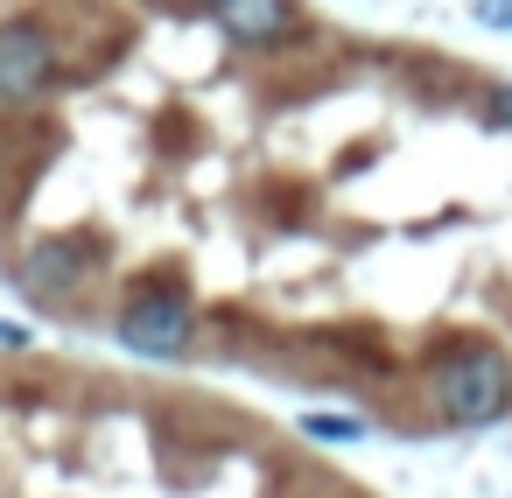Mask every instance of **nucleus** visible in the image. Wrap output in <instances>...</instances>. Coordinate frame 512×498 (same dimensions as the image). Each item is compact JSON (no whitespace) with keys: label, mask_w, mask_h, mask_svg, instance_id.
Here are the masks:
<instances>
[{"label":"nucleus","mask_w":512,"mask_h":498,"mask_svg":"<svg viewBox=\"0 0 512 498\" xmlns=\"http://www.w3.org/2000/svg\"><path fill=\"white\" fill-rule=\"evenodd\" d=\"M428 393H435V414L449 428H484L512 407V358L498 344H463L435 365Z\"/></svg>","instance_id":"nucleus-1"},{"label":"nucleus","mask_w":512,"mask_h":498,"mask_svg":"<svg viewBox=\"0 0 512 498\" xmlns=\"http://www.w3.org/2000/svg\"><path fill=\"white\" fill-rule=\"evenodd\" d=\"M190 330H197V309H190L183 288H141L120 309V344L141 351V358H183Z\"/></svg>","instance_id":"nucleus-2"},{"label":"nucleus","mask_w":512,"mask_h":498,"mask_svg":"<svg viewBox=\"0 0 512 498\" xmlns=\"http://www.w3.org/2000/svg\"><path fill=\"white\" fill-rule=\"evenodd\" d=\"M50 71H57V50L36 22H0V99L8 106L36 99L50 85Z\"/></svg>","instance_id":"nucleus-3"},{"label":"nucleus","mask_w":512,"mask_h":498,"mask_svg":"<svg viewBox=\"0 0 512 498\" xmlns=\"http://www.w3.org/2000/svg\"><path fill=\"white\" fill-rule=\"evenodd\" d=\"M211 15H218V29H225L232 43H246V50L281 43V36H295V29H302L295 0H211Z\"/></svg>","instance_id":"nucleus-4"},{"label":"nucleus","mask_w":512,"mask_h":498,"mask_svg":"<svg viewBox=\"0 0 512 498\" xmlns=\"http://www.w3.org/2000/svg\"><path fill=\"white\" fill-rule=\"evenodd\" d=\"M85 267H92V253H85L78 239H43V246L22 260V288L50 302V295H71V288L85 281Z\"/></svg>","instance_id":"nucleus-5"},{"label":"nucleus","mask_w":512,"mask_h":498,"mask_svg":"<svg viewBox=\"0 0 512 498\" xmlns=\"http://www.w3.org/2000/svg\"><path fill=\"white\" fill-rule=\"evenodd\" d=\"M302 435H316V442H358L365 421H351V414H302Z\"/></svg>","instance_id":"nucleus-6"},{"label":"nucleus","mask_w":512,"mask_h":498,"mask_svg":"<svg viewBox=\"0 0 512 498\" xmlns=\"http://www.w3.org/2000/svg\"><path fill=\"white\" fill-rule=\"evenodd\" d=\"M477 22L498 29V36H512V0H477Z\"/></svg>","instance_id":"nucleus-7"},{"label":"nucleus","mask_w":512,"mask_h":498,"mask_svg":"<svg viewBox=\"0 0 512 498\" xmlns=\"http://www.w3.org/2000/svg\"><path fill=\"white\" fill-rule=\"evenodd\" d=\"M491 120H498V127H512V85H498V92H491Z\"/></svg>","instance_id":"nucleus-8"},{"label":"nucleus","mask_w":512,"mask_h":498,"mask_svg":"<svg viewBox=\"0 0 512 498\" xmlns=\"http://www.w3.org/2000/svg\"><path fill=\"white\" fill-rule=\"evenodd\" d=\"M0 344H8V351H22V344H29V330H22V323H0Z\"/></svg>","instance_id":"nucleus-9"}]
</instances>
